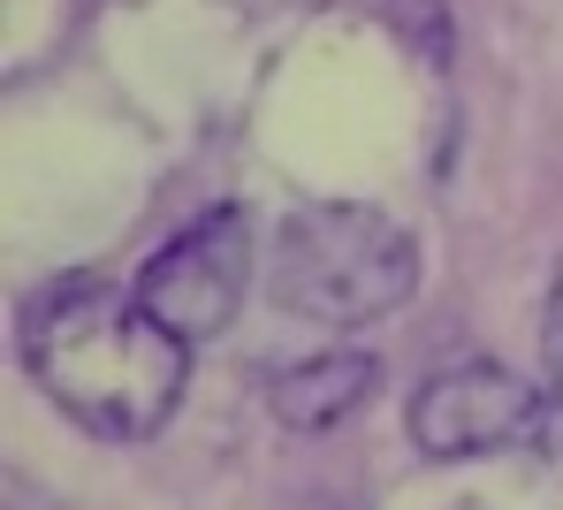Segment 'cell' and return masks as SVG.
<instances>
[{"label":"cell","mask_w":563,"mask_h":510,"mask_svg":"<svg viewBox=\"0 0 563 510\" xmlns=\"http://www.w3.org/2000/svg\"><path fill=\"white\" fill-rule=\"evenodd\" d=\"M190 343H176L153 312L137 306V290L114 282H54L23 306V366L31 381L69 411L85 434L107 442H145L161 434V419L184 397V358Z\"/></svg>","instance_id":"6da1fadb"},{"label":"cell","mask_w":563,"mask_h":510,"mask_svg":"<svg viewBox=\"0 0 563 510\" xmlns=\"http://www.w3.org/2000/svg\"><path fill=\"white\" fill-rule=\"evenodd\" d=\"M419 282L411 236L380 206H297L275 236V298L320 328H366Z\"/></svg>","instance_id":"7a4b0ae2"},{"label":"cell","mask_w":563,"mask_h":510,"mask_svg":"<svg viewBox=\"0 0 563 510\" xmlns=\"http://www.w3.org/2000/svg\"><path fill=\"white\" fill-rule=\"evenodd\" d=\"M252 282V213L244 206H213L198 213L184 236H168L145 275H137V306L153 312L176 343H206L221 335Z\"/></svg>","instance_id":"3957f363"},{"label":"cell","mask_w":563,"mask_h":510,"mask_svg":"<svg viewBox=\"0 0 563 510\" xmlns=\"http://www.w3.org/2000/svg\"><path fill=\"white\" fill-rule=\"evenodd\" d=\"M541 397L510 374V366H487V358H465L434 381H419L411 397V442L442 465H465V457H487V450H510V442H533L541 434Z\"/></svg>","instance_id":"277c9868"},{"label":"cell","mask_w":563,"mask_h":510,"mask_svg":"<svg viewBox=\"0 0 563 510\" xmlns=\"http://www.w3.org/2000/svg\"><path fill=\"white\" fill-rule=\"evenodd\" d=\"M374 358L366 351H320V358H297V366H282L275 381H267V404H275L282 426H297V434H312V426H335V419H351V411L374 397Z\"/></svg>","instance_id":"5b68a950"},{"label":"cell","mask_w":563,"mask_h":510,"mask_svg":"<svg viewBox=\"0 0 563 510\" xmlns=\"http://www.w3.org/2000/svg\"><path fill=\"white\" fill-rule=\"evenodd\" d=\"M541 358H549V381H556V404H563V267H556V290H549V320H541Z\"/></svg>","instance_id":"8992f818"}]
</instances>
